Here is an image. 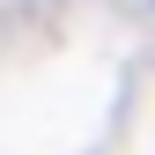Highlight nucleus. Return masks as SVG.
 Wrapping results in <instances>:
<instances>
[]
</instances>
